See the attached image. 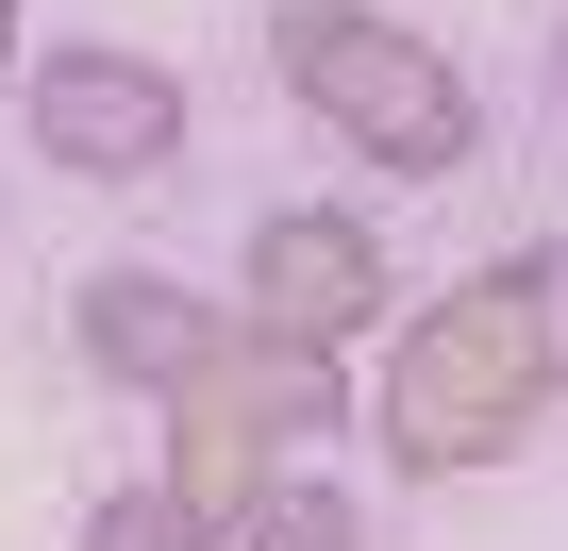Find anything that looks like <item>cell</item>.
Returning a JSON list of instances; mask_svg holds the SVG:
<instances>
[{
    "mask_svg": "<svg viewBox=\"0 0 568 551\" xmlns=\"http://www.w3.org/2000/svg\"><path fill=\"white\" fill-rule=\"evenodd\" d=\"M568 401V318L535 302V267H468V285H435L402 335H385V401H352V435H385L402 484H468L501 468L535 418Z\"/></svg>",
    "mask_w": 568,
    "mask_h": 551,
    "instance_id": "1",
    "label": "cell"
},
{
    "mask_svg": "<svg viewBox=\"0 0 568 551\" xmlns=\"http://www.w3.org/2000/svg\"><path fill=\"white\" fill-rule=\"evenodd\" d=\"M267 68H284V101H302L335 151H368L385 184H452L485 151L468 68L418 18H385V0H267Z\"/></svg>",
    "mask_w": 568,
    "mask_h": 551,
    "instance_id": "2",
    "label": "cell"
},
{
    "mask_svg": "<svg viewBox=\"0 0 568 551\" xmlns=\"http://www.w3.org/2000/svg\"><path fill=\"white\" fill-rule=\"evenodd\" d=\"M18 134H34V167H68V184H168L184 134H201V101H184L168 51L84 34V51H34V68H18Z\"/></svg>",
    "mask_w": 568,
    "mask_h": 551,
    "instance_id": "3",
    "label": "cell"
},
{
    "mask_svg": "<svg viewBox=\"0 0 568 551\" xmlns=\"http://www.w3.org/2000/svg\"><path fill=\"white\" fill-rule=\"evenodd\" d=\"M385 318V234L352 201H284L251 217V267H234V335H302V351H352Z\"/></svg>",
    "mask_w": 568,
    "mask_h": 551,
    "instance_id": "4",
    "label": "cell"
},
{
    "mask_svg": "<svg viewBox=\"0 0 568 551\" xmlns=\"http://www.w3.org/2000/svg\"><path fill=\"white\" fill-rule=\"evenodd\" d=\"M217 335H234V302L184 285V267H84V285H68V351H84L118 401H184V385L217 368Z\"/></svg>",
    "mask_w": 568,
    "mask_h": 551,
    "instance_id": "5",
    "label": "cell"
},
{
    "mask_svg": "<svg viewBox=\"0 0 568 551\" xmlns=\"http://www.w3.org/2000/svg\"><path fill=\"white\" fill-rule=\"evenodd\" d=\"M284 468H302V451H284V435H267V418H251V401H234L217 368H201V385L168 401V468H151V484H168L184 518H217V551H234V518H251V501H267Z\"/></svg>",
    "mask_w": 568,
    "mask_h": 551,
    "instance_id": "6",
    "label": "cell"
},
{
    "mask_svg": "<svg viewBox=\"0 0 568 551\" xmlns=\"http://www.w3.org/2000/svg\"><path fill=\"white\" fill-rule=\"evenodd\" d=\"M217 385L284 435V451H318V435H352V368L335 351H302V335H217Z\"/></svg>",
    "mask_w": 568,
    "mask_h": 551,
    "instance_id": "7",
    "label": "cell"
},
{
    "mask_svg": "<svg viewBox=\"0 0 568 551\" xmlns=\"http://www.w3.org/2000/svg\"><path fill=\"white\" fill-rule=\"evenodd\" d=\"M234 551H368V501H352V484H318V468H284V484L234 518Z\"/></svg>",
    "mask_w": 568,
    "mask_h": 551,
    "instance_id": "8",
    "label": "cell"
},
{
    "mask_svg": "<svg viewBox=\"0 0 568 551\" xmlns=\"http://www.w3.org/2000/svg\"><path fill=\"white\" fill-rule=\"evenodd\" d=\"M84 551H217V518H184L168 484H101L84 501Z\"/></svg>",
    "mask_w": 568,
    "mask_h": 551,
    "instance_id": "9",
    "label": "cell"
},
{
    "mask_svg": "<svg viewBox=\"0 0 568 551\" xmlns=\"http://www.w3.org/2000/svg\"><path fill=\"white\" fill-rule=\"evenodd\" d=\"M18 18H34V0H0V68H18Z\"/></svg>",
    "mask_w": 568,
    "mask_h": 551,
    "instance_id": "10",
    "label": "cell"
},
{
    "mask_svg": "<svg viewBox=\"0 0 568 551\" xmlns=\"http://www.w3.org/2000/svg\"><path fill=\"white\" fill-rule=\"evenodd\" d=\"M551 101H568V34H551Z\"/></svg>",
    "mask_w": 568,
    "mask_h": 551,
    "instance_id": "11",
    "label": "cell"
}]
</instances>
